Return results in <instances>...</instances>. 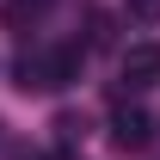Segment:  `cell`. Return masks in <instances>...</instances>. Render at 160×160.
<instances>
[{"mask_svg":"<svg viewBox=\"0 0 160 160\" xmlns=\"http://www.w3.org/2000/svg\"><path fill=\"white\" fill-rule=\"evenodd\" d=\"M0 19H6V31H31V25L43 19V0H6Z\"/></svg>","mask_w":160,"mask_h":160,"instance_id":"obj_4","label":"cell"},{"mask_svg":"<svg viewBox=\"0 0 160 160\" xmlns=\"http://www.w3.org/2000/svg\"><path fill=\"white\" fill-rule=\"evenodd\" d=\"M111 142H117V148H148V142H154V117L136 111V105H117V117H111Z\"/></svg>","mask_w":160,"mask_h":160,"instance_id":"obj_3","label":"cell"},{"mask_svg":"<svg viewBox=\"0 0 160 160\" xmlns=\"http://www.w3.org/2000/svg\"><path fill=\"white\" fill-rule=\"evenodd\" d=\"M117 80L129 86V92H142V86H160V43H136V49H123Z\"/></svg>","mask_w":160,"mask_h":160,"instance_id":"obj_2","label":"cell"},{"mask_svg":"<svg viewBox=\"0 0 160 160\" xmlns=\"http://www.w3.org/2000/svg\"><path fill=\"white\" fill-rule=\"evenodd\" d=\"M123 12L136 25H160V0H123Z\"/></svg>","mask_w":160,"mask_h":160,"instance_id":"obj_5","label":"cell"},{"mask_svg":"<svg viewBox=\"0 0 160 160\" xmlns=\"http://www.w3.org/2000/svg\"><path fill=\"white\" fill-rule=\"evenodd\" d=\"M80 74V49H43V56H19L12 62V86L19 92H56Z\"/></svg>","mask_w":160,"mask_h":160,"instance_id":"obj_1","label":"cell"},{"mask_svg":"<svg viewBox=\"0 0 160 160\" xmlns=\"http://www.w3.org/2000/svg\"><path fill=\"white\" fill-rule=\"evenodd\" d=\"M56 136H62V142H80V136H86V123H80V117H56Z\"/></svg>","mask_w":160,"mask_h":160,"instance_id":"obj_6","label":"cell"}]
</instances>
